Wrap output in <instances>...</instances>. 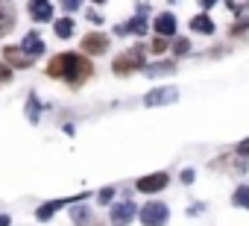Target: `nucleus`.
Wrapping results in <instances>:
<instances>
[{
	"label": "nucleus",
	"instance_id": "9d476101",
	"mask_svg": "<svg viewBox=\"0 0 249 226\" xmlns=\"http://www.w3.org/2000/svg\"><path fill=\"white\" fill-rule=\"evenodd\" d=\"M156 33H159V36H167V38H170V36L176 33V18H173L170 12H161V15L156 18Z\"/></svg>",
	"mask_w": 249,
	"mask_h": 226
},
{
	"label": "nucleus",
	"instance_id": "6ab92c4d",
	"mask_svg": "<svg viewBox=\"0 0 249 226\" xmlns=\"http://www.w3.org/2000/svg\"><path fill=\"white\" fill-rule=\"evenodd\" d=\"M170 44H167V36H159L156 41H153V53H164Z\"/></svg>",
	"mask_w": 249,
	"mask_h": 226
},
{
	"label": "nucleus",
	"instance_id": "4be33fe9",
	"mask_svg": "<svg viewBox=\"0 0 249 226\" xmlns=\"http://www.w3.org/2000/svg\"><path fill=\"white\" fill-rule=\"evenodd\" d=\"M79 3H82V0H62V6H65L68 12H76V9H79Z\"/></svg>",
	"mask_w": 249,
	"mask_h": 226
},
{
	"label": "nucleus",
	"instance_id": "7ed1b4c3",
	"mask_svg": "<svg viewBox=\"0 0 249 226\" xmlns=\"http://www.w3.org/2000/svg\"><path fill=\"white\" fill-rule=\"evenodd\" d=\"M3 62L9 65V68H30L33 62H36V56H30L24 47H3Z\"/></svg>",
	"mask_w": 249,
	"mask_h": 226
},
{
	"label": "nucleus",
	"instance_id": "412c9836",
	"mask_svg": "<svg viewBox=\"0 0 249 226\" xmlns=\"http://www.w3.org/2000/svg\"><path fill=\"white\" fill-rule=\"evenodd\" d=\"M173 50H176V53L182 56V53H188V50H191V41H188V38H179V41L173 44Z\"/></svg>",
	"mask_w": 249,
	"mask_h": 226
},
{
	"label": "nucleus",
	"instance_id": "aec40b11",
	"mask_svg": "<svg viewBox=\"0 0 249 226\" xmlns=\"http://www.w3.org/2000/svg\"><path fill=\"white\" fill-rule=\"evenodd\" d=\"M9 79H12V68H9L6 62H0V85L9 82Z\"/></svg>",
	"mask_w": 249,
	"mask_h": 226
},
{
	"label": "nucleus",
	"instance_id": "dca6fc26",
	"mask_svg": "<svg viewBox=\"0 0 249 226\" xmlns=\"http://www.w3.org/2000/svg\"><path fill=\"white\" fill-rule=\"evenodd\" d=\"M176 68H173V62H159V65H153V68H147L144 74L147 76H159V74H173Z\"/></svg>",
	"mask_w": 249,
	"mask_h": 226
},
{
	"label": "nucleus",
	"instance_id": "393cba45",
	"mask_svg": "<svg viewBox=\"0 0 249 226\" xmlns=\"http://www.w3.org/2000/svg\"><path fill=\"white\" fill-rule=\"evenodd\" d=\"M182 182H194V170H182Z\"/></svg>",
	"mask_w": 249,
	"mask_h": 226
},
{
	"label": "nucleus",
	"instance_id": "1a4fd4ad",
	"mask_svg": "<svg viewBox=\"0 0 249 226\" xmlns=\"http://www.w3.org/2000/svg\"><path fill=\"white\" fill-rule=\"evenodd\" d=\"M135 217V206L132 203H117L114 208H111V220L114 223H129Z\"/></svg>",
	"mask_w": 249,
	"mask_h": 226
},
{
	"label": "nucleus",
	"instance_id": "f257e3e1",
	"mask_svg": "<svg viewBox=\"0 0 249 226\" xmlns=\"http://www.w3.org/2000/svg\"><path fill=\"white\" fill-rule=\"evenodd\" d=\"M91 74H94L91 62H88L85 56H76V53H59V56H53L50 65H47V76L65 79L71 88H79Z\"/></svg>",
	"mask_w": 249,
	"mask_h": 226
},
{
	"label": "nucleus",
	"instance_id": "c85d7f7f",
	"mask_svg": "<svg viewBox=\"0 0 249 226\" xmlns=\"http://www.w3.org/2000/svg\"><path fill=\"white\" fill-rule=\"evenodd\" d=\"M94 3H106V0H94Z\"/></svg>",
	"mask_w": 249,
	"mask_h": 226
},
{
	"label": "nucleus",
	"instance_id": "f03ea898",
	"mask_svg": "<svg viewBox=\"0 0 249 226\" xmlns=\"http://www.w3.org/2000/svg\"><path fill=\"white\" fill-rule=\"evenodd\" d=\"M144 62H147V53H144V47H132V50L120 53V56L111 62V71H114L117 76H126V74L144 71Z\"/></svg>",
	"mask_w": 249,
	"mask_h": 226
},
{
	"label": "nucleus",
	"instance_id": "423d86ee",
	"mask_svg": "<svg viewBox=\"0 0 249 226\" xmlns=\"http://www.w3.org/2000/svg\"><path fill=\"white\" fill-rule=\"evenodd\" d=\"M82 50L103 56V53L108 50V36H103V33H88V36L82 38Z\"/></svg>",
	"mask_w": 249,
	"mask_h": 226
},
{
	"label": "nucleus",
	"instance_id": "ddd939ff",
	"mask_svg": "<svg viewBox=\"0 0 249 226\" xmlns=\"http://www.w3.org/2000/svg\"><path fill=\"white\" fill-rule=\"evenodd\" d=\"M12 27H15V15H12L3 3H0V38L9 36V33H12Z\"/></svg>",
	"mask_w": 249,
	"mask_h": 226
},
{
	"label": "nucleus",
	"instance_id": "a211bd4d",
	"mask_svg": "<svg viewBox=\"0 0 249 226\" xmlns=\"http://www.w3.org/2000/svg\"><path fill=\"white\" fill-rule=\"evenodd\" d=\"M62 203H65V200H59V203H44V206H41V208L36 211V217H38V220H44V217H50V214H53V211H56V208H59Z\"/></svg>",
	"mask_w": 249,
	"mask_h": 226
},
{
	"label": "nucleus",
	"instance_id": "9b49d317",
	"mask_svg": "<svg viewBox=\"0 0 249 226\" xmlns=\"http://www.w3.org/2000/svg\"><path fill=\"white\" fill-rule=\"evenodd\" d=\"M191 30L199 33V36H211V33H214V21H211L205 12H199L196 18H191Z\"/></svg>",
	"mask_w": 249,
	"mask_h": 226
},
{
	"label": "nucleus",
	"instance_id": "4468645a",
	"mask_svg": "<svg viewBox=\"0 0 249 226\" xmlns=\"http://www.w3.org/2000/svg\"><path fill=\"white\" fill-rule=\"evenodd\" d=\"M53 30H56V36H59V38H71V36H73V18H71V15L59 18V21L53 24Z\"/></svg>",
	"mask_w": 249,
	"mask_h": 226
},
{
	"label": "nucleus",
	"instance_id": "2eb2a0df",
	"mask_svg": "<svg viewBox=\"0 0 249 226\" xmlns=\"http://www.w3.org/2000/svg\"><path fill=\"white\" fill-rule=\"evenodd\" d=\"M231 203H234L237 208H249V185H240V188L234 191V197H231Z\"/></svg>",
	"mask_w": 249,
	"mask_h": 226
},
{
	"label": "nucleus",
	"instance_id": "39448f33",
	"mask_svg": "<svg viewBox=\"0 0 249 226\" xmlns=\"http://www.w3.org/2000/svg\"><path fill=\"white\" fill-rule=\"evenodd\" d=\"M138 217H141L144 223H164V220L170 217V208H167L164 203H147V206L138 211Z\"/></svg>",
	"mask_w": 249,
	"mask_h": 226
},
{
	"label": "nucleus",
	"instance_id": "cd10ccee",
	"mask_svg": "<svg viewBox=\"0 0 249 226\" xmlns=\"http://www.w3.org/2000/svg\"><path fill=\"white\" fill-rule=\"evenodd\" d=\"M199 3H202V6L208 9V6H214V3H217V0H199Z\"/></svg>",
	"mask_w": 249,
	"mask_h": 226
},
{
	"label": "nucleus",
	"instance_id": "b1692460",
	"mask_svg": "<svg viewBox=\"0 0 249 226\" xmlns=\"http://www.w3.org/2000/svg\"><path fill=\"white\" fill-rule=\"evenodd\" d=\"M237 153H240V156H249V138H246L243 144H237Z\"/></svg>",
	"mask_w": 249,
	"mask_h": 226
},
{
	"label": "nucleus",
	"instance_id": "5701e85b",
	"mask_svg": "<svg viewBox=\"0 0 249 226\" xmlns=\"http://www.w3.org/2000/svg\"><path fill=\"white\" fill-rule=\"evenodd\" d=\"M111 197H114V188H103L100 191V203H111Z\"/></svg>",
	"mask_w": 249,
	"mask_h": 226
},
{
	"label": "nucleus",
	"instance_id": "f8f14e48",
	"mask_svg": "<svg viewBox=\"0 0 249 226\" xmlns=\"http://www.w3.org/2000/svg\"><path fill=\"white\" fill-rule=\"evenodd\" d=\"M21 47H24L30 56H38V53L44 50V44H41V36H38V33H27V36H24V41H21Z\"/></svg>",
	"mask_w": 249,
	"mask_h": 226
},
{
	"label": "nucleus",
	"instance_id": "20e7f679",
	"mask_svg": "<svg viewBox=\"0 0 249 226\" xmlns=\"http://www.w3.org/2000/svg\"><path fill=\"white\" fill-rule=\"evenodd\" d=\"M170 185V176L167 173H150V176H141L138 182H135V188L141 191V194H156V191H161V188H167Z\"/></svg>",
	"mask_w": 249,
	"mask_h": 226
},
{
	"label": "nucleus",
	"instance_id": "f3484780",
	"mask_svg": "<svg viewBox=\"0 0 249 226\" xmlns=\"http://www.w3.org/2000/svg\"><path fill=\"white\" fill-rule=\"evenodd\" d=\"M27 106H30V109H27V115H30V121L36 124V121H38V115H41V106H38V100H36V94H30V100H27Z\"/></svg>",
	"mask_w": 249,
	"mask_h": 226
},
{
	"label": "nucleus",
	"instance_id": "6e6552de",
	"mask_svg": "<svg viewBox=\"0 0 249 226\" xmlns=\"http://www.w3.org/2000/svg\"><path fill=\"white\" fill-rule=\"evenodd\" d=\"M176 97H179L176 88H156L144 97V106H164V103H173Z\"/></svg>",
	"mask_w": 249,
	"mask_h": 226
},
{
	"label": "nucleus",
	"instance_id": "0eeeda50",
	"mask_svg": "<svg viewBox=\"0 0 249 226\" xmlns=\"http://www.w3.org/2000/svg\"><path fill=\"white\" fill-rule=\"evenodd\" d=\"M30 15H33V21L47 24V21H53V3L50 0H30Z\"/></svg>",
	"mask_w": 249,
	"mask_h": 226
},
{
	"label": "nucleus",
	"instance_id": "a878e982",
	"mask_svg": "<svg viewBox=\"0 0 249 226\" xmlns=\"http://www.w3.org/2000/svg\"><path fill=\"white\" fill-rule=\"evenodd\" d=\"M71 214H73L76 220H85V217H88V211H85V208H79V211H71Z\"/></svg>",
	"mask_w": 249,
	"mask_h": 226
},
{
	"label": "nucleus",
	"instance_id": "bb28decb",
	"mask_svg": "<svg viewBox=\"0 0 249 226\" xmlns=\"http://www.w3.org/2000/svg\"><path fill=\"white\" fill-rule=\"evenodd\" d=\"M88 21H94V24H103V18H100L97 12H88Z\"/></svg>",
	"mask_w": 249,
	"mask_h": 226
}]
</instances>
